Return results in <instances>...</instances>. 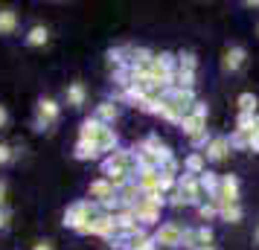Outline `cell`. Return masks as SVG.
<instances>
[{"label": "cell", "instance_id": "16", "mask_svg": "<svg viewBox=\"0 0 259 250\" xmlns=\"http://www.w3.org/2000/svg\"><path fill=\"white\" fill-rule=\"evenodd\" d=\"M67 105L70 108H82L84 105V99H88V90H84V84L82 82H73V84H67Z\"/></svg>", "mask_w": 259, "mask_h": 250}, {"label": "cell", "instance_id": "18", "mask_svg": "<svg viewBox=\"0 0 259 250\" xmlns=\"http://www.w3.org/2000/svg\"><path fill=\"white\" fill-rule=\"evenodd\" d=\"M102 175H105L108 180H111V186H114V189H122V186H125V183H131V172H125V169H108V172H102Z\"/></svg>", "mask_w": 259, "mask_h": 250}, {"label": "cell", "instance_id": "32", "mask_svg": "<svg viewBox=\"0 0 259 250\" xmlns=\"http://www.w3.org/2000/svg\"><path fill=\"white\" fill-rule=\"evenodd\" d=\"M6 122H9V111H6V108L0 105V128H3Z\"/></svg>", "mask_w": 259, "mask_h": 250}, {"label": "cell", "instance_id": "22", "mask_svg": "<svg viewBox=\"0 0 259 250\" xmlns=\"http://www.w3.org/2000/svg\"><path fill=\"white\" fill-rule=\"evenodd\" d=\"M219 215H222L224 221L236 224V221H242V207H239V204H219Z\"/></svg>", "mask_w": 259, "mask_h": 250}, {"label": "cell", "instance_id": "28", "mask_svg": "<svg viewBox=\"0 0 259 250\" xmlns=\"http://www.w3.org/2000/svg\"><path fill=\"white\" fill-rule=\"evenodd\" d=\"M178 67H184V70H195V67H198V59H195L192 53H181V56H178Z\"/></svg>", "mask_w": 259, "mask_h": 250}, {"label": "cell", "instance_id": "13", "mask_svg": "<svg viewBox=\"0 0 259 250\" xmlns=\"http://www.w3.org/2000/svg\"><path fill=\"white\" fill-rule=\"evenodd\" d=\"M184 172H187V175L201 178V175L207 172V157H204V152H192V155L184 160Z\"/></svg>", "mask_w": 259, "mask_h": 250}, {"label": "cell", "instance_id": "3", "mask_svg": "<svg viewBox=\"0 0 259 250\" xmlns=\"http://www.w3.org/2000/svg\"><path fill=\"white\" fill-rule=\"evenodd\" d=\"M108 169H125V172H137V155H134V148H114L111 155L102 160V172Z\"/></svg>", "mask_w": 259, "mask_h": 250}, {"label": "cell", "instance_id": "11", "mask_svg": "<svg viewBox=\"0 0 259 250\" xmlns=\"http://www.w3.org/2000/svg\"><path fill=\"white\" fill-rule=\"evenodd\" d=\"M227 152H230V140L227 137H212L210 143H207V148H204V157L212 160V163H222L224 157H227Z\"/></svg>", "mask_w": 259, "mask_h": 250}, {"label": "cell", "instance_id": "10", "mask_svg": "<svg viewBox=\"0 0 259 250\" xmlns=\"http://www.w3.org/2000/svg\"><path fill=\"white\" fill-rule=\"evenodd\" d=\"M108 125L102 122V119L96 117H88L82 122V131H79V140H84V143H99V137H102V131H105Z\"/></svg>", "mask_w": 259, "mask_h": 250}, {"label": "cell", "instance_id": "37", "mask_svg": "<svg viewBox=\"0 0 259 250\" xmlns=\"http://www.w3.org/2000/svg\"><path fill=\"white\" fill-rule=\"evenodd\" d=\"M143 250H157V241H154V236H152V241H149V244H146Z\"/></svg>", "mask_w": 259, "mask_h": 250}, {"label": "cell", "instance_id": "38", "mask_svg": "<svg viewBox=\"0 0 259 250\" xmlns=\"http://www.w3.org/2000/svg\"><path fill=\"white\" fill-rule=\"evenodd\" d=\"M195 250H215L212 244H201V247H195Z\"/></svg>", "mask_w": 259, "mask_h": 250}, {"label": "cell", "instance_id": "26", "mask_svg": "<svg viewBox=\"0 0 259 250\" xmlns=\"http://www.w3.org/2000/svg\"><path fill=\"white\" fill-rule=\"evenodd\" d=\"M250 137H253V134L239 131V128H236V134L230 137V148H250Z\"/></svg>", "mask_w": 259, "mask_h": 250}, {"label": "cell", "instance_id": "36", "mask_svg": "<svg viewBox=\"0 0 259 250\" xmlns=\"http://www.w3.org/2000/svg\"><path fill=\"white\" fill-rule=\"evenodd\" d=\"M35 250H53V244L50 241H41V244H35Z\"/></svg>", "mask_w": 259, "mask_h": 250}, {"label": "cell", "instance_id": "9", "mask_svg": "<svg viewBox=\"0 0 259 250\" xmlns=\"http://www.w3.org/2000/svg\"><path fill=\"white\" fill-rule=\"evenodd\" d=\"M88 195H91V201H94V204H105L108 198H114V195H117V189L111 186V180H108V178H99V180H94V183L88 186Z\"/></svg>", "mask_w": 259, "mask_h": 250}, {"label": "cell", "instance_id": "21", "mask_svg": "<svg viewBox=\"0 0 259 250\" xmlns=\"http://www.w3.org/2000/svg\"><path fill=\"white\" fill-rule=\"evenodd\" d=\"M201 189H204V195H207V198H215V195H219V175H212V172H204V175H201Z\"/></svg>", "mask_w": 259, "mask_h": 250}, {"label": "cell", "instance_id": "17", "mask_svg": "<svg viewBox=\"0 0 259 250\" xmlns=\"http://www.w3.org/2000/svg\"><path fill=\"white\" fill-rule=\"evenodd\" d=\"M47 41H50L47 26H41V24L29 26V32H26V44H29V47H44Z\"/></svg>", "mask_w": 259, "mask_h": 250}, {"label": "cell", "instance_id": "27", "mask_svg": "<svg viewBox=\"0 0 259 250\" xmlns=\"http://www.w3.org/2000/svg\"><path fill=\"white\" fill-rule=\"evenodd\" d=\"M256 96L253 93H242L239 96V108H242V114H256Z\"/></svg>", "mask_w": 259, "mask_h": 250}, {"label": "cell", "instance_id": "39", "mask_svg": "<svg viewBox=\"0 0 259 250\" xmlns=\"http://www.w3.org/2000/svg\"><path fill=\"white\" fill-rule=\"evenodd\" d=\"M256 241H259V230H256Z\"/></svg>", "mask_w": 259, "mask_h": 250}, {"label": "cell", "instance_id": "6", "mask_svg": "<svg viewBox=\"0 0 259 250\" xmlns=\"http://www.w3.org/2000/svg\"><path fill=\"white\" fill-rule=\"evenodd\" d=\"M88 236H99V238H111V241H114V238L119 236L114 215H108V213L94 215V221H91V227H88Z\"/></svg>", "mask_w": 259, "mask_h": 250}, {"label": "cell", "instance_id": "1", "mask_svg": "<svg viewBox=\"0 0 259 250\" xmlns=\"http://www.w3.org/2000/svg\"><path fill=\"white\" fill-rule=\"evenodd\" d=\"M94 215H99V204L76 201L73 207H67V213H64V227L76 230L79 236H88V227H91V221H94Z\"/></svg>", "mask_w": 259, "mask_h": 250}, {"label": "cell", "instance_id": "31", "mask_svg": "<svg viewBox=\"0 0 259 250\" xmlns=\"http://www.w3.org/2000/svg\"><path fill=\"white\" fill-rule=\"evenodd\" d=\"M12 157H15V152H12V148H9L6 143H0V166H6V163H9Z\"/></svg>", "mask_w": 259, "mask_h": 250}, {"label": "cell", "instance_id": "7", "mask_svg": "<svg viewBox=\"0 0 259 250\" xmlns=\"http://www.w3.org/2000/svg\"><path fill=\"white\" fill-rule=\"evenodd\" d=\"M212 201L239 204V180H236V175H222V180H219V195H215Z\"/></svg>", "mask_w": 259, "mask_h": 250}, {"label": "cell", "instance_id": "8", "mask_svg": "<svg viewBox=\"0 0 259 250\" xmlns=\"http://www.w3.org/2000/svg\"><path fill=\"white\" fill-rule=\"evenodd\" d=\"M137 186H140L143 195H152V192H160V169H137Z\"/></svg>", "mask_w": 259, "mask_h": 250}, {"label": "cell", "instance_id": "29", "mask_svg": "<svg viewBox=\"0 0 259 250\" xmlns=\"http://www.w3.org/2000/svg\"><path fill=\"white\" fill-rule=\"evenodd\" d=\"M181 247L195 250L198 247V233H195V230H184V241H181Z\"/></svg>", "mask_w": 259, "mask_h": 250}, {"label": "cell", "instance_id": "19", "mask_svg": "<svg viewBox=\"0 0 259 250\" xmlns=\"http://www.w3.org/2000/svg\"><path fill=\"white\" fill-rule=\"evenodd\" d=\"M96 119H102L105 125H114V119L119 117V108L114 105V102H102V105H96Z\"/></svg>", "mask_w": 259, "mask_h": 250}, {"label": "cell", "instance_id": "5", "mask_svg": "<svg viewBox=\"0 0 259 250\" xmlns=\"http://www.w3.org/2000/svg\"><path fill=\"white\" fill-rule=\"evenodd\" d=\"M178 192L184 195V201L187 204H198V207L204 204V198H207L204 189H201V180L195 178V175H187V172L178 178Z\"/></svg>", "mask_w": 259, "mask_h": 250}, {"label": "cell", "instance_id": "12", "mask_svg": "<svg viewBox=\"0 0 259 250\" xmlns=\"http://www.w3.org/2000/svg\"><path fill=\"white\" fill-rule=\"evenodd\" d=\"M245 59H247L245 47H227V49H224V70L236 73L242 64H245Z\"/></svg>", "mask_w": 259, "mask_h": 250}, {"label": "cell", "instance_id": "23", "mask_svg": "<svg viewBox=\"0 0 259 250\" xmlns=\"http://www.w3.org/2000/svg\"><path fill=\"white\" fill-rule=\"evenodd\" d=\"M192 84H195V70H184V67H178L175 70V87H187V90H192Z\"/></svg>", "mask_w": 259, "mask_h": 250}, {"label": "cell", "instance_id": "30", "mask_svg": "<svg viewBox=\"0 0 259 250\" xmlns=\"http://www.w3.org/2000/svg\"><path fill=\"white\" fill-rule=\"evenodd\" d=\"M195 233H198V247H201V244H210V241H212V230H210V227H198Z\"/></svg>", "mask_w": 259, "mask_h": 250}, {"label": "cell", "instance_id": "34", "mask_svg": "<svg viewBox=\"0 0 259 250\" xmlns=\"http://www.w3.org/2000/svg\"><path fill=\"white\" fill-rule=\"evenodd\" d=\"M3 201H6V180H0V210H3Z\"/></svg>", "mask_w": 259, "mask_h": 250}, {"label": "cell", "instance_id": "33", "mask_svg": "<svg viewBox=\"0 0 259 250\" xmlns=\"http://www.w3.org/2000/svg\"><path fill=\"white\" fill-rule=\"evenodd\" d=\"M6 224H9V213L0 210V230H6Z\"/></svg>", "mask_w": 259, "mask_h": 250}, {"label": "cell", "instance_id": "20", "mask_svg": "<svg viewBox=\"0 0 259 250\" xmlns=\"http://www.w3.org/2000/svg\"><path fill=\"white\" fill-rule=\"evenodd\" d=\"M18 26V12L15 9H0V35H9Z\"/></svg>", "mask_w": 259, "mask_h": 250}, {"label": "cell", "instance_id": "24", "mask_svg": "<svg viewBox=\"0 0 259 250\" xmlns=\"http://www.w3.org/2000/svg\"><path fill=\"white\" fill-rule=\"evenodd\" d=\"M239 131H247V134H256V131H259V122H256V114H239Z\"/></svg>", "mask_w": 259, "mask_h": 250}, {"label": "cell", "instance_id": "2", "mask_svg": "<svg viewBox=\"0 0 259 250\" xmlns=\"http://www.w3.org/2000/svg\"><path fill=\"white\" fill-rule=\"evenodd\" d=\"M59 114H61V105L56 99L44 96L38 102V114H35V131H50V125L59 122Z\"/></svg>", "mask_w": 259, "mask_h": 250}, {"label": "cell", "instance_id": "14", "mask_svg": "<svg viewBox=\"0 0 259 250\" xmlns=\"http://www.w3.org/2000/svg\"><path fill=\"white\" fill-rule=\"evenodd\" d=\"M181 128H184V134H187L189 140H192V137H198L201 131H207V119L198 117V114H189V117H184Z\"/></svg>", "mask_w": 259, "mask_h": 250}, {"label": "cell", "instance_id": "25", "mask_svg": "<svg viewBox=\"0 0 259 250\" xmlns=\"http://www.w3.org/2000/svg\"><path fill=\"white\" fill-rule=\"evenodd\" d=\"M198 215L204 218V221H210V218H215V215H219V204L212 201V198H207V201H204V204L198 207Z\"/></svg>", "mask_w": 259, "mask_h": 250}, {"label": "cell", "instance_id": "40", "mask_svg": "<svg viewBox=\"0 0 259 250\" xmlns=\"http://www.w3.org/2000/svg\"><path fill=\"white\" fill-rule=\"evenodd\" d=\"M256 32H259V29H256Z\"/></svg>", "mask_w": 259, "mask_h": 250}, {"label": "cell", "instance_id": "4", "mask_svg": "<svg viewBox=\"0 0 259 250\" xmlns=\"http://www.w3.org/2000/svg\"><path fill=\"white\" fill-rule=\"evenodd\" d=\"M154 241H157V247H181V241H184V227L178 224V221H166V224L157 227Z\"/></svg>", "mask_w": 259, "mask_h": 250}, {"label": "cell", "instance_id": "15", "mask_svg": "<svg viewBox=\"0 0 259 250\" xmlns=\"http://www.w3.org/2000/svg\"><path fill=\"white\" fill-rule=\"evenodd\" d=\"M73 155H76V160H99L102 152H99V145L96 143H84V140H79L76 148H73Z\"/></svg>", "mask_w": 259, "mask_h": 250}, {"label": "cell", "instance_id": "35", "mask_svg": "<svg viewBox=\"0 0 259 250\" xmlns=\"http://www.w3.org/2000/svg\"><path fill=\"white\" fill-rule=\"evenodd\" d=\"M250 152H259V131L250 137Z\"/></svg>", "mask_w": 259, "mask_h": 250}]
</instances>
